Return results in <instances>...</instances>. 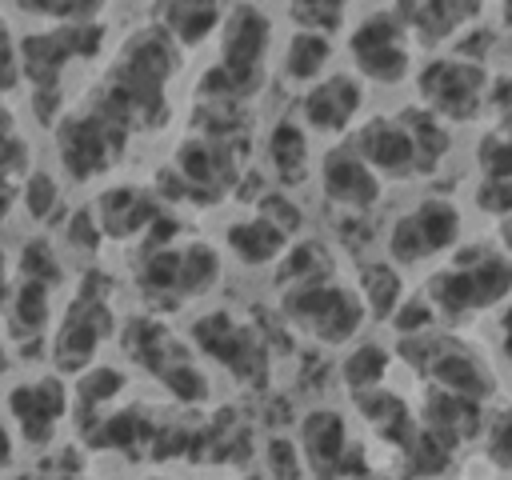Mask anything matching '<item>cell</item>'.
Instances as JSON below:
<instances>
[{
	"label": "cell",
	"mask_w": 512,
	"mask_h": 480,
	"mask_svg": "<svg viewBox=\"0 0 512 480\" xmlns=\"http://www.w3.org/2000/svg\"><path fill=\"white\" fill-rule=\"evenodd\" d=\"M20 276L48 280V284H56V280H60V264H56V256H52V244H48V240H28V248L20 252Z\"/></svg>",
	"instance_id": "f35d334b"
},
{
	"label": "cell",
	"mask_w": 512,
	"mask_h": 480,
	"mask_svg": "<svg viewBox=\"0 0 512 480\" xmlns=\"http://www.w3.org/2000/svg\"><path fill=\"white\" fill-rule=\"evenodd\" d=\"M268 156H272V168L284 184H300L308 176V140H304L300 124L280 120L268 136Z\"/></svg>",
	"instance_id": "cb8c5ba5"
},
{
	"label": "cell",
	"mask_w": 512,
	"mask_h": 480,
	"mask_svg": "<svg viewBox=\"0 0 512 480\" xmlns=\"http://www.w3.org/2000/svg\"><path fill=\"white\" fill-rule=\"evenodd\" d=\"M500 328H504V356L512 360V308L504 312V320H500Z\"/></svg>",
	"instance_id": "f5cc1de1"
},
{
	"label": "cell",
	"mask_w": 512,
	"mask_h": 480,
	"mask_svg": "<svg viewBox=\"0 0 512 480\" xmlns=\"http://www.w3.org/2000/svg\"><path fill=\"white\" fill-rule=\"evenodd\" d=\"M156 16L180 44H200L220 24L216 0H160Z\"/></svg>",
	"instance_id": "44dd1931"
},
{
	"label": "cell",
	"mask_w": 512,
	"mask_h": 480,
	"mask_svg": "<svg viewBox=\"0 0 512 480\" xmlns=\"http://www.w3.org/2000/svg\"><path fill=\"white\" fill-rule=\"evenodd\" d=\"M20 84V52L12 44V32L0 28V96Z\"/></svg>",
	"instance_id": "f6af8a7d"
},
{
	"label": "cell",
	"mask_w": 512,
	"mask_h": 480,
	"mask_svg": "<svg viewBox=\"0 0 512 480\" xmlns=\"http://www.w3.org/2000/svg\"><path fill=\"white\" fill-rule=\"evenodd\" d=\"M504 244H508V248H512V224H508V228H504Z\"/></svg>",
	"instance_id": "11a10c76"
},
{
	"label": "cell",
	"mask_w": 512,
	"mask_h": 480,
	"mask_svg": "<svg viewBox=\"0 0 512 480\" xmlns=\"http://www.w3.org/2000/svg\"><path fill=\"white\" fill-rule=\"evenodd\" d=\"M16 200H20V180H16V176H8V172H0V224L12 216Z\"/></svg>",
	"instance_id": "681fc988"
},
{
	"label": "cell",
	"mask_w": 512,
	"mask_h": 480,
	"mask_svg": "<svg viewBox=\"0 0 512 480\" xmlns=\"http://www.w3.org/2000/svg\"><path fill=\"white\" fill-rule=\"evenodd\" d=\"M464 260H472L464 272H468V284H472V308H488L496 300H504L512 292V264L500 260V256H480V252H468Z\"/></svg>",
	"instance_id": "4316f807"
},
{
	"label": "cell",
	"mask_w": 512,
	"mask_h": 480,
	"mask_svg": "<svg viewBox=\"0 0 512 480\" xmlns=\"http://www.w3.org/2000/svg\"><path fill=\"white\" fill-rule=\"evenodd\" d=\"M424 420H428V428H432L440 440H448V444L456 448L460 440H472V436L480 432V400L436 388V392H428V400H424Z\"/></svg>",
	"instance_id": "e0dca14e"
},
{
	"label": "cell",
	"mask_w": 512,
	"mask_h": 480,
	"mask_svg": "<svg viewBox=\"0 0 512 480\" xmlns=\"http://www.w3.org/2000/svg\"><path fill=\"white\" fill-rule=\"evenodd\" d=\"M176 168L192 200H216L232 180V152L220 140H184L176 152Z\"/></svg>",
	"instance_id": "5bb4252c"
},
{
	"label": "cell",
	"mask_w": 512,
	"mask_h": 480,
	"mask_svg": "<svg viewBox=\"0 0 512 480\" xmlns=\"http://www.w3.org/2000/svg\"><path fill=\"white\" fill-rule=\"evenodd\" d=\"M8 368H12V356H8V344H4V340H0V376H4V372H8Z\"/></svg>",
	"instance_id": "db71d44e"
},
{
	"label": "cell",
	"mask_w": 512,
	"mask_h": 480,
	"mask_svg": "<svg viewBox=\"0 0 512 480\" xmlns=\"http://www.w3.org/2000/svg\"><path fill=\"white\" fill-rule=\"evenodd\" d=\"M404 452V472L412 480H428V476H440L452 460V444L440 440L432 428H412V436L400 444Z\"/></svg>",
	"instance_id": "484cf974"
},
{
	"label": "cell",
	"mask_w": 512,
	"mask_h": 480,
	"mask_svg": "<svg viewBox=\"0 0 512 480\" xmlns=\"http://www.w3.org/2000/svg\"><path fill=\"white\" fill-rule=\"evenodd\" d=\"M60 192H56V180L48 172H28L24 184H20V204L28 208L32 220H44L52 208H56Z\"/></svg>",
	"instance_id": "d590c367"
},
{
	"label": "cell",
	"mask_w": 512,
	"mask_h": 480,
	"mask_svg": "<svg viewBox=\"0 0 512 480\" xmlns=\"http://www.w3.org/2000/svg\"><path fill=\"white\" fill-rule=\"evenodd\" d=\"M24 168H28V140H24V132H20L16 116H12V108H8L4 96H0V172L20 176Z\"/></svg>",
	"instance_id": "836d02e7"
},
{
	"label": "cell",
	"mask_w": 512,
	"mask_h": 480,
	"mask_svg": "<svg viewBox=\"0 0 512 480\" xmlns=\"http://www.w3.org/2000/svg\"><path fill=\"white\" fill-rule=\"evenodd\" d=\"M352 60L364 76L380 80V84H400L408 72V40H404V20L392 12H376L368 16L356 32H352Z\"/></svg>",
	"instance_id": "30bf717a"
},
{
	"label": "cell",
	"mask_w": 512,
	"mask_h": 480,
	"mask_svg": "<svg viewBox=\"0 0 512 480\" xmlns=\"http://www.w3.org/2000/svg\"><path fill=\"white\" fill-rule=\"evenodd\" d=\"M144 292L160 300L164 308H176L180 300V248H152L144 260Z\"/></svg>",
	"instance_id": "83f0119b"
},
{
	"label": "cell",
	"mask_w": 512,
	"mask_h": 480,
	"mask_svg": "<svg viewBox=\"0 0 512 480\" xmlns=\"http://www.w3.org/2000/svg\"><path fill=\"white\" fill-rule=\"evenodd\" d=\"M228 248L244 260V264H268L288 248V232H280L272 220H264L260 212L252 220H240L228 228Z\"/></svg>",
	"instance_id": "ffe728a7"
},
{
	"label": "cell",
	"mask_w": 512,
	"mask_h": 480,
	"mask_svg": "<svg viewBox=\"0 0 512 480\" xmlns=\"http://www.w3.org/2000/svg\"><path fill=\"white\" fill-rule=\"evenodd\" d=\"M284 312L308 328L316 340L324 344H340L348 340L360 320H364V304L340 288V284H328V280H316V284H300V288H288L284 292Z\"/></svg>",
	"instance_id": "5b68a950"
},
{
	"label": "cell",
	"mask_w": 512,
	"mask_h": 480,
	"mask_svg": "<svg viewBox=\"0 0 512 480\" xmlns=\"http://www.w3.org/2000/svg\"><path fill=\"white\" fill-rule=\"evenodd\" d=\"M328 36L324 32H296L292 40H288V52H284V72L292 76V80H312V76H320V68L328 64Z\"/></svg>",
	"instance_id": "f1b7e54d"
},
{
	"label": "cell",
	"mask_w": 512,
	"mask_h": 480,
	"mask_svg": "<svg viewBox=\"0 0 512 480\" xmlns=\"http://www.w3.org/2000/svg\"><path fill=\"white\" fill-rule=\"evenodd\" d=\"M16 4L36 16H56L60 24H84L104 8V0H16Z\"/></svg>",
	"instance_id": "e575fe53"
},
{
	"label": "cell",
	"mask_w": 512,
	"mask_h": 480,
	"mask_svg": "<svg viewBox=\"0 0 512 480\" xmlns=\"http://www.w3.org/2000/svg\"><path fill=\"white\" fill-rule=\"evenodd\" d=\"M120 372L116 368H84V380H80V400L92 408L100 400H112L120 392Z\"/></svg>",
	"instance_id": "60d3db41"
},
{
	"label": "cell",
	"mask_w": 512,
	"mask_h": 480,
	"mask_svg": "<svg viewBox=\"0 0 512 480\" xmlns=\"http://www.w3.org/2000/svg\"><path fill=\"white\" fill-rule=\"evenodd\" d=\"M360 108V84L352 76H328L304 96V120L316 132H340Z\"/></svg>",
	"instance_id": "9a60e30c"
},
{
	"label": "cell",
	"mask_w": 512,
	"mask_h": 480,
	"mask_svg": "<svg viewBox=\"0 0 512 480\" xmlns=\"http://www.w3.org/2000/svg\"><path fill=\"white\" fill-rule=\"evenodd\" d=\"M12 268H8V256H4V248H0V312L8 308V296H12V276H8Z\"/></svg>",
	"instance_id": "816d5d0a"
},
{
	"label": "cell",
	"mask_w": 512,
	"mask_h": 480,
	"mask_svg": "<svg viewBox=\"0 0 512 480\" xmlns=\"http://www.w3.org/2000/svg\"><path fill=\"white\" fill-rule=\"evenodd\" d=\"M96 220H100V232L108 236H136L156 220V204L140 188H112L100 196Z\"/></svg>",
	"instance_id": "d6986e66"
},
{
	"label": "cell",
	"mask_w": 512,
	"mask_h": 480,
	"mask_svg": "<svg viewBox=\"0 0 512 480\" xmlns=\"http://www.w3.org/2000/svg\"><path fill=\"white\" fill-rule=\"evenodd\" d=\"M260 216L272 220L280 232H296L300 228V208L292 200H284V196H264L260 200Z\"/></svg>",
	"instance_id": "7bdbcfd3"
},
{
	"label": "cell",
	"mask_w": 512,
	"mask_h": 480,
	"mask_svg": "<svg viewBox=\"0 0 512 480\" xmlns=\"http://www.w3.org/2000/svg\"><path fill=\"white\" fill-rule=\"evenodd\" d=\"M268 460H272V476L276 480H296L300 464H296V448L288 440H272L268 444Z\"/></svg>",
	"instance_id": "bcb514c9"
},
{
	"label": "cell",
	"mask_w": 512,
	"mask_h": 480,
	"mask_svg": "<svg viewBox=\"0 0 512 480\" xmlns=\"http://www.w3.org/2000/svg\"><path fill=\"white\" fill-rule=\"evenodd\" d=\"M300 444H304V460L312 468L316 480H344V476H360L368 472L364 452L352 444L348 448V424L340 412L332 408H316L304 416L300 424Z\"/></svg>",
	"instance_id": "ba28073f"
},
{
	"label": "cell",
	"mask_w": 512,
	"mask_h": 480,
	"mask_svg": "<svg viewBox=\"0 0 512 480\" xmlns=\"http://www.w3.org/2000/svg\"><path fill=\"white\" fill-rule=\"evenodd\" d=\"M112 328H116V316L104 300V284L92 276L60 316V328L52 332V364L60 372H84L96 348L112 336Z\"/></svg>",
	"instance_id": "277c9868"
},
{
	"label": "cell",
	"mask_w": 512,
	"mask_h": 480,
	"mask_svg": "<svg viewBox=\"0 0 512 480\" xmlns=\"http://www.w3.org/2000/svg\"><path fill=\"white\" fill-rule=\"evenodd\" d=\"M64 412H68V396H64L60 376H36V380L8 388V420H12L8 428H16L20 444L28 448L52 444Z\"/></svg>",
	"instance_id": "52a82bcc"
},
{
	"label": "cell",
	"mask_w": 512,
	"mask_h": 480,
	"mask_svg": "<svg viewBox=\"0 0 512 480\" xmlns=\"http://www.w3.org/2000/svg\"><path fill=\"white\" fill-rule=\"evenodd\" d=\"M12 460H16V436H12L8 420L0 416V472H4V468H12Z\"/></svg>",
	"instance_id": "f907efd6"
},
{
	"label": "cell",
	"mask_w": 512,
	"mask_h": 480,
	"mask_svg": "<svg viewBox=\"0 0 512 480\" xmlns=\"http://www.w3.org/2000/svg\"><path fill=\"white\" fill-rule=\"evenodd\" d=\"M424 372H432V380H436L444 392H460V396H472V400H484V396L492 392L488 372H484L464 348H452V344H444V340H440V348H436V356L428 360Z\"/></svg>",
	"instance_id": "ac0fdd59"
},
{
	"label": "cell",
	"mask_w": 512,
	"mask_h": 480,
	"mask_svg": "<svg viewBox=\"0 0 512 480\" xmlns=\"http://www.w3.org/2000/svg\"><path fill=\"white\" fill-rule=\"evenodd\" d=\"M344 480H372V476H368V472H360V476H344Z\"/></svg>",
	"instance_id": "9f6ffc18"
},
{
	"label": "cell",
	"mask_w": 512,
	"mask_h": 480,
	"mask_svg": "<svg viewBox=\"0 0 512 480\" xmlns=\"http://www.w3.org/2000/svg\"><path fill=\"white\" fill-rule=\"evenodd\" d=\"M104 44V28L96 20L84 24H56L48 32H32L24 36L20 52V76L32 80V92H56L60 76L72 60H88L96 56Z\"/></svg>",
	"instance_id": "7a4b0ae2"
},
{
	"label": "cell",
	"mask_w": 512,
	"mask_h": 480,
	"mask_svg": "<svg viewBox=\"0 0 512 480\" xmlns=\"http://www.w3.org/2000/svg\"><path fill=\"white\" fill-rule=\"evenodd\" d=\"M220 260L208 244H188L180 248V296H200L216 284Z\"/></svg>",
	"instance_id": "f546056e"
},
{
	"label": "cell",
	"mask_w": 512,
	"mask_h": 480,
	"mask_svg": "<svg viewBox=\"0 0 512 480\" xmlns=\"http://www.w3.org/2000/svg\"><path fill=\"white\" fill-rule=\"evenodd\" d=\"M96 236H100L96 216H92V212H76V216H72V240L84 244V248H96Z\"/></svg>",
	"instance_id": "c3c4849f"
},
{
	"label": "cell",
	"mask_w": 512,
	"mask_h": 480,
	"mask_svg": "<svg viewBox=\"0 0 512 480\" xmlns=\"http://www.w3.org/2000/svg\"><path fill=\"white\" fill-rule=\"evenodd\" d=\"M504 12H508V20H512V0H504Z\"/></svg>",
	"instance_id": "6f0895ef"
},
{
	"label": "cell",
	"mask_w": 512,
	"mask_h": 480,
	"mask_svg": "<svg viewBox=\"0 0 512 480\" xmlns=\"http://www.w3.org/2000/svg\"><path fill=\"white\" fill-rule=\"evenodd\" d=\"M484 68L468 64V60H432L420 72V96L432 108V116H452V120H468L480 112L484 100Z\"/></svg>",
	"instance_id": "9c48e42d"
},
{
	"label": "cell",
	"mask_w": 512,
	"mask_h": 480,
	"mask_svg": "<svg viewBox=\"0 0 512 480\" xmlns=\"http://www.w3.org/2000/svg\"><path fill=\"white\" fill-rule=\"evenodd\" d=\"M324 196L340 208H352V212H364L380 200V180L376 172L356 156V148H332L324 156Z\"/></svg>",
	"instance_id": "4fadbf2b"
},
{
	"label": "cell",
	"mask_w": 512,
	"mask_h": 480,
	"mask_svg": "<svg viewBox=\"0 0 512 480\" xmlns=\"http://www.w3.org/2000/svg\"><path fill=\"white\" fill-rule=\"evenodd\" d=\"M480 8V0H408V24L424 36V40H440L448 32H456L464 20H472Z\"/></svg>",
	"instance_id": "7402d4cb"
},
{
	"label": "cell",
	"mask_w": 512,
	"mask_h": 480,
	"mask_svg": "<svg viewBox=\"0 0 512 480\" xmlns=\"http://www.w3.org/2000/svg\"><path fill=\"white\" fill-rule=\"evenodd\" d=\"M356 156L372 168V172H384V176H408L416 172V148H412V136L400 120H368L360 132H356Z\"/></svg>",
	"instance_id": "7c38bea8"
},
{
	"label": "cell",
	"mask_w": 512,
	"mask_h": 480,
	"mask_svg": "<svg viewBox=\"0 0 512 480\" xmlns=\"http://www.w3.org/2000/svg\"><path fill=\"white\" fill-rule=\"evenodd\" d=\"M292 4V16L308 28V32H328L340 24V12H344V0H288Z\"/></svg>",
	"instance_id": "8d00e7d4"
},
{
	"label": "cell",
	"mask_w": 512,
	"mask_h": 480,
	"mask_svg": "<svg viewBox=\"0 0 512 480\" xmlns=\"http://www.w3.org/2000/svg\"><path fill=\"white\" fill-rule=\"evenodd\" d=\"M384 372H388V352H384L380 344H360V348L344 360V380H348V388H356V392L376 388V384L384 380Z\"/></svg>",
	"instance_id": "1f68e13d"
},
{
	"label": "cell",
	"mask_w": 512,
	"mask_h": 480,
	"mask_svg": "<svg viewBox=\"0 0 512 480\" xmlns=\"http://www.w3.org/2000/svg\"><path fill=\"white\" fill-rule=\"evenodd\" d=\"M432 324V308L420 304V300H408V304H396V328L404 336H412L416 328H428Z\"/></svg>",
	"instance_id": "7dc6e473"
},
{
	"label": "cell",
	"mask_w": 512,
	"mask_h": 480,
	"mask_svg": "<svg viewBox=\"0 0 512 480\" xmlns=\"http://www.w3.org/2000/svg\"><path fill=\"white\" fill-rule=\"evenodd\" d=\"M48 324H52V284L48 280H32V276H20L12 284V296H8V328H12V340L20 344H32L40 336H48Z\"/></svg>",
	"instance_id": "2e32d148"
},
{
	"label": "cell",
	"mask_w": 512,
	"mask_h": 480,
	"mask_svg": "<svg viewBox=\"0 0 512 480\" xmlns=\"http://www.w3.org/2000/svg\"><path fill=\"white\" fill-rule=\"evenodd\" d=\"M128 128H120L108 112H100L96 104L88 112H72L56 120V152L60 164L72 180H92L100 172H108L124 148Z\"/></svg>",
	"instance_id": "3957f363"
},
{
	"label": "cell",
	"mask_w": 512,
	"mask_h": 480,
	"mask_svg": "<svg viewBox=\"0 0 512 480\" xmlns=\"http://www.w3.org/2000/svg\"><path fill=\"white\" fill-rule=\"evenodd\" d=\"M192 336H196V344H200L212 360L228 364L236 376H260V368H264V348H260V340H256L248 328H240L228 312H212V316L196 320Z\"/></svg>",
	"instance_id": "8fae6325"
},
{
	"label": "cell",
	"mask_w": 512,
	"mask_h": 480,
	"mask_svg": "<svg viewBox=\"0 0 512 480\" xmlns=\"http://www.w3.org/2000/svg\"><path fill=\"white\" fill-rule=\"evenodd\" d=\"M360 288H364V304L372 308V316H392L400 304V276L388 264H368L360 272Z\"/></svg>",
	"instance_id": "4dcf8cb0"
},
{
	"label": "cell",
	"mask_w": 512,
	"mask_h": 480,
	"mask_svg": "<svg viewBox=\"0 0 512 480\" xmlns=\"http://www.w3.org/2000/svg\"><path fill=\"white\" fill-rule=\"evenodd\" d=\"M356 408L368 416V424L376 428L380 440H388V444H404V440L412 436V412H408V404H404L400 396L364 388V392L356 396Z\"/></svg>",
	"instance_id": "603a6c76"
},
{
	"label": "cell",
	"mask_w": 512,
	"mask_h": 480,
	"mask_svg": "<svg viewBox=\"0 0 512 480\" xmlns=\"http://www.w3.org/2000/svg\"><path fill=\"white\" fill-rule=\"evenodd\" d=\"M484 452L496 468H512V408H504L492 424H488V440H484Z\"/></svg>",
	"instance_id": "ab89813d"
},
{
	"label": "cell",
	"mask_w": 512,
	"mask_h": 480,
	"mask_svg": "<svg viewBox=\"0 0 512 480\" xmlns=\"http://www.w3.org/2000/svg\"><path fill=\"white\" fill-rule=\"evenodd\" d=\"M508 128H512V116H508Z\"/></svg>",
	"instance_id": "680465c9"
},
{
	"label": "cell",
	"mask_w": 512,
	"mask_h": 480,
	"mask_svg": "<svg viewBox=\"0 0 512 480\" xmlns=\"http://www.w3.org/2000/svg\"><path fill=\"white\" fill-rule=\"evenodd\" d=\"M164 384H168V392L172 396H180V400H204L208 396V380L192 368V364H184V360H176V364H168L164 372H156Z\"/></svg>",
	"instance_id": "74e56055"
},
{
	"label": "cell",
	"mask_w": 512,
	"mask_h": 480,
	"mask_svg": "<svg viewBox=\"0 0 512 480\" xmlns=\"http://www.w3.org/2000/svg\"><path fill=\"white\" fill-rule=\"evenodd\" d=\"M476 160H480V168H484L488 180H504V176H512V140L488 136V140L480 144Z\"/></svg>",
	"instance_id": "b9f144b4"
},
{
	"label": "cell",
	"mask_w": 512,
	"mask_h": 480,
	"mask_svg": "<svg viewBox=\"0 0 512 480\" xmlns=\"http://www.w3.org/2000/svg\"><path fill=\"white\" fill-rule=\"evenodd\" d=\"M476 204L484 212H512V176L504 180H484L476 192Z\"/></svg>",
	"instance_id": "ee69618b"
},
{
	"label": "cell",
	"mask_w": 512,
	"mask_h": 480,
	"mask_svg": "<svg viewBox=\"0 0 512 480\" xmlns=\"http://www.w3.org/2000/svg\"><path fill=\"white\" fill-rule=\"evenodd\" d=\"M268 20L264 12L240 4L228 24H224V56L220 64L204 76L200 92L220 100V104H236L244 96H252L260 88V76H264V48H268Z\"/></svg>",
	"instance_id": "6da1fadb"
},
{
	"label": "cell",
	"mask_w": 512,
	"mask_h": 480,
	"mask_svg": "<svg viewBox=\"0 0 512 480\" xmlns=\"http://www.w3.org/2000/svg\"><path fill=\"white\" fill-rule=\"evenodd\" d=\"M460 236V212L448 200H424L416 212L400 216L388 232V252L396 264H420L444 248H452Z\"/></svg>",
	"instance_id": "8992f818"
},
{
	"label": "cell",
	"mask_w": 512,
	"mask_h": 480,
	"mask_svg": "<svg viewBox=\"0 0 512 480\" xmlns=\"http://www.w3.org/2000/svg\"><path fill=\"white\" fill-rule=\"evenodd\" d=\"M400 124H404L408 136H412L416 172H432V168L444 160V152H448V132H444V124H440L428 108H404Z\"/></svg>",
	"instance_id": "d4e9b609"
},
{
	"label": "cell",
	"mask_w": 512,
	"mask_h": 480,
	"mask_svg": "<svg viewBox=\"0 0 512 480\" xmlns=\"http://www.w3.org/2000/svg\"><path fill=\"white\" fill-rule=\"evenodd\" d=\"M324 272H328L324 252H320L316 244H296V248L288 252V260L280 264V284H284V288L316 284V280H324Z\"/></svg>",
	"instance_id": "d6a6232c"
}]
</instances>
